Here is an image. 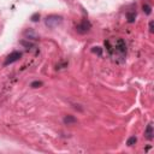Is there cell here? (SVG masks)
I'll list each match as a JSON object with an SVG mask.
<instances>
[{
	"label": "cell",
	"mask_w": 154,
	"mask_h": 154,
	"mask_svg": "<svg viewBox=\"0 0 154 154\" xmlns=\"http://www.w3.org/2000/svg\"><path fill=\"white\" fill-rule=\"evenodd\" d=\"M105 46L107 47V51L109 52V54H113V51H116L118 54H120L122 57H124L126 54V43L123 38H118L116 40V43H114V47L111 46V42L109 41H105Z\"/></svg>",
	"instance_id": "obj_1"
},
{
	"label": "cell",
	"mask_w": 154,
	"mask_h": 154,
	"mask_svg": "<svg viewBox=\"0 0 154 154\" xmlns=\"http://www.w3.org/2000/svg\"><path fill=\"white\" fill-rule=\"evenodd\" d=\"M61 22H63V17L61 16H58V14H49L45 19V24L48 28H51V29L57 28Z\"/></svg>",
	"instance_id": "obj_2"
},
{
	"label": "cell",
	"mask_w": 154,
	"mask_h": 154,
	"mask_svg": "<svg viewBox=\"0 0 154 154\" xmlns=\"http://www.w3.org/2000/svg\"><path fill=\"white\" fill-rule=\"evenodd\" d=\"M90 28H91L90 22H89L88 19H83V20L76 26V30H77V32H79V34H85V32H88V31L90 30Z\"/></svg>",
	"instance_id": "obj_3"
},
{
	"label": "cell",
	"mask_w": 154,
	"mask_h": 154,
	"mask_svg": "<svg viewBox=\"0 0 154 154\" xmlns=\"http://www.w3.org/2000/svg\"><path fill=\"white\" fill-rule=\"evenodd\" d=\"M20 57H22V53H20V52L14 51V52H12L11 54H8V55H7V58H6L5 63H4V65H5V66H7V65H10V64H12V63H14V61H17V60H19V59H20Z\"/></svg>",
	"instance_id": "obj_4"
},
{
	"label": "cell",
	"mask_w": 154,
	"mask_h": 154,
	"mask_svg": "<svg viewBox=\"0 0 154 154\" xmlns=\"http://www.w3.org/2000/svg\"><path fill=\"white\" fill-rule=\"evenodd\" d=\"M144 136H146V138L149 140V141L153 140L154 132H153V124H152V123H149V124L147 125V128H146V130H144Z\"/></svg>",
	"instance_id": "obj_5"
},
{
	"label": "cell",
	"mask_w": 154,
	"mask_h": 154,
	"mask_svg": "<svg viewBox=\"0 0 154 154\" xmlns=\"http://www.w3.org/2000/svg\"><path fill=\"white\" fill-rule=\"evenodd\" d=\"M63 122H64V124H66V125H73V124H76L77 123V119L73 117V116H65L64 117V119H63Z\"/></svg>",
	"instance_id": "obj_6"
},
{
	"label": "cell",
	"mask_w": 154,
	"mask_h": 154,
	"mask_svg": "<svg viewBox=\"0 0 154 154\" xmlns=\"http://www.w3.org/2000/svg\"><path fill=\"white\" fill-rule=\"evenodd\" d=\"M24 35L28 37L26 40H37V38H38V37H37V35H36L32 30H26V31L24 32Z\"/></svg>",
	"instance_id": "obj_7"
},
{
	"label": "cell",
	"mask_w": 154,
	"mask_h": 154,
	"mask_svg": "<svg viewBox=\"0 0 154 154\" xmlns=\"http://www.w3.org/2000/svg\"><path fill=\"white\" fill-rule=\"evenodd\" d=\"M126 18H128V22L129 23H134L135 22V18H136V12L135 11L126 12Z\"/></svg>",
	"instance_id": "obj_8"
},
{
	"label": "cell",
	"mask_w": 154,
	"mask_h": 154,
	"mask_svg": "<svg viewBox=\"0 0 154 154\" xmlns=\"http://www.w3.org/2000/svg\"><path fill=\"white\" fill-rule=\"evenodd\" d=\"M22 46H24L25 48H34L35 47V45L32 43V42H30V41H28V40H22L20 42H19Z\"/></svg>",
	"instance_id": "obj_9"
},
{
	"label": "cell",
	"mask_w": 154,
	"mask_h": 154,
	"mask_svg": "<svg viewBox=\"0 0 154 154\" xmlns=\"http://www.w3.org/2000/svg\"><path fill=\"white\" fill-rule=\"evenodd\" d=\"M142 10H143V12H144L146 14H150V13H152V6L148 5V4H144V5L142 6Z\"/></svg>",
	"instance_id": "obj_10"
},
{
	"label": "cell",
	"mask_w": 154,
	"mask_h": 154,
	"mask_svg": "<svg viewBox=\"0 0 154 154\" xmlns=\"http://www.w3.org/2000/svg\"><path fill=\"white\" fill-rule=\"evenodd\" d=\"M137 142V138L135 137V136H131V137H129L128 138V141H126V144L129 146V147H132L135 143Z\"/></svg>",
	"instance_id": "obj_11"
},
{
	"label": "cell",
	"mask_w": 154,
	"mask_h": 154,
	"mask_svg": "<svg viewBox=\"0 0 154 154\" xmlns=\"http://www.w3.org/2000/svg\"><path fill=\"white\" fill-rule=\"evenodd\" d=\"M91 52L93 53H96L97 55H101L102 54V48L101 47H93L91 48Z\"/></svg>",
	"instance_id": "obj_12"
},
{
	"label": "cell",
	"mask_w": 154,
	"mask_h": 154,
	"mask_svg": "<svg viewBox=\"0 0 154 154\" xmlns=\"http://www.w3.org/2000/svg\"><path fill=\"white\" fill-rule=\"evenodd\" d=\"M30 85H31V88H38V87L42 85V82H41V81H34Z\"/></svg>",
	"instance_id": "obj_13"
},
{
	"label": "cell",
	"mask_w": 154,
	"mask_h": 154,
	"mask_svg": "<svg viewBox=\"0 0 154 154\" xmlns=\"http://www.w3.org/2000/svg\"><path fill=\"white\" fill-rule=\"evenodd\" d=\"M32 22H38V19H40V13L38 12H36V13H34L32 16H31V18H30Z\"/></svg>",
	"instance_id": "obj_14"
},
{
	"label": "cell",
	"mask_w": 154,
	"mask_h": 154,
	"mask_svg": "<svg viewBox=\"0 0 154 154\" xmlns=\"http://www.w3.org/2000/svg\"><path fill=\"white\" fill-rule=\"evenodd\" d=\"M149 31H150V32L154 31V22H153V20L149 22Z\"/></svg>",
	"instance_id": "obj_15"
}]
</instances>
